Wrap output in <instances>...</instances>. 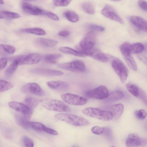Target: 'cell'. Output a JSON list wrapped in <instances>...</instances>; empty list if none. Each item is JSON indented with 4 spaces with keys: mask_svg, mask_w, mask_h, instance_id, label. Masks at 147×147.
I'll return each instance as SVG.
<instances>
[{
    "mask_svg": "<svg viewBox=\"0 0 147 147\" xmlns=\"http://www.w3.org/2000/svg\"><path fill=\"white\" fill-rule=\"evenodd\" d=\"M42 57L41 54L34 53L27 55L17 56L12 59L17 60L19 62V65H33L38 63Z\"/></svg>",
    "mask_w": 147,
    "mask_h": 147,
    "instance_id": "obj_6",
    "label": "cell"
},
{
    "mask_svg": "<svg viewBox=\"0 0 147 147\" xmlns=\"http://www.w3.org/2000/svg\"><path fill=\"white\" fill-rule=\"evenodd\" d=\"M89 56L96 60L102 63H106L109 60L107 56L104 53L97 49H92L90 51Z\"/></svg>",
    "mask_w": 147,
    "mask_h": 147,
    "instance_id": "obj_20",
    "label": "cell"
},
{
    "mask_svg": "<svg viewBox=\"0 0 147 147\" xmlns=\"http://www.w3.org/2000/svg\"><path fill=\"white\" fill-rule=\"evenodd\" d=\"M82 7L84 10L87 13L93 14L94 13V6L92 3L88 1L85 2L82 4Z\"/></svg>",
    "mask_w": 147,
    "mask_h": 147,
    "instance_id": "obj_33",
    "label": "cell"
},
{
    "mask_svg": "<svg viewBox=\"0 0 147 147\" xmlns=\"http://www.w3.org/2000/svg\"><path fill=\"white\" fill-rule=\"evenodd\" d=\"M64 14L66 19L71 22H76L79 20L78 16L76 12L73 11H67L65 12Z\"/></svg>",
    "mask_w": 147,
    "mask_h": 147,
    "instance_id": "obj_31",
    "label": "cell"
},
{
    "mask_svg": "<svg viewBox=\"0 0 147 147\" xmlns=\"http://www.w3.org/2000/svg\"><path fill=\"white\" fill-rule=\"evenodd\" d=\"M135 117L138 119L143 120L147 116V112L146 110L141 109L135 111L134 112Z\"/></svg>",
    "mask_w": 147,
    "mask_h": 147,
    "instance_id": "obj_36",
    "label": "cell"
},
{
    "mask_svg": "<svg viewBox=\"0 0 147 147\" xmlns=\"http://www.w3.org/2000/svg\"><path fill=\"white\" fill-rule=\"evenodd\" d=\"M40 100L32 97H28L25 98L24 102L26 105L31 109L36 107L40 102Z\"/></svg>",
    "mask_w": 147,
    "mask_h": 147,
    "instance_id": "obj_29",
    "label": "cell"
},
{
    "mask_svg": "<svg viewBox=\"0 0 147 147\" xmlns=\"http://www.w3.org/2000/svg\"><path fill=\"white\" fill-rule=\"evenodd\" d=\"M96 43V37L92 32H88L81 41L79 47L84 51H89L93 48Z\"/></svg>",
    "mask_w": 147,
    "mask_h": 147,
    "instance_id": "obj_12",
    "label": "cell"
},
{
    "mask_svg": "<svg viewBox=\"0 0 147 147\" xmlns=\"http://www.w3.org/2000/svg\"><path fill=\"white\" fill-rule=\"evenodd\" d=\"M21 92L24 93H27L38 96H42L45 92L40 86L37 84L30 82L24 85L21 88Z\"/></svg>",
    "mask_w": 147,
    "mask_h": 147,
    "instance_id": "obj_13",
    "label": "cell"
},
{
    "mask_svg": "<svg viewBox=\"0 0 147 147\" xmlns=\"http://www.w3.org/2000/svg\"><path fill=\"white\" fill-rule=\"evenodd\" d=\"M59 50L62 53L67 54L79 57H84L85 56L78 51L67 47H61L59 48Z\"/></svg>",
    "mask_w": 147,
    "mask_h": 147,
    "instance_id": "obj_24",
    "label": "cell"
},
{
    "mask_svg": "<svg viewBox=\"0 0 147 147\" xmlns=\"http://www.w3.org/2000/svg\"><path fill=\"white\" fill-rule=\"evenodd\" d=\"M102 14L106 17L121 24H123L122 18L111 6L106 5L101 11Z\"/></svg>",
    "mask_w": 147,
    "mask_h": 147,
    "instance_id": "obj_14",
    "label": "cell"
},
{
    "mask_svg": "<svg viewBox=\"0 0 147 147\" xmlns=\"http://www.w3.org/2000/svg\"><path fill=\"white\" fill-rule=\"evenodd\" d=\"M111 66L121 82L124 83L127 80L128 73V70L126 65L120 60L113 57L112 58Z\"/></svg>",
    "mask_w": 147,
    "mask_h": 147,
    "instance_id": "obj_4",
    "label": "cell"
},
{
    "mask_svg": "<svg viewBox=\"0 0 147 147\" xmlns=\"http://www.w3.org/2000/svg\"><path fill=\"white\" fill-rule=\"evenodd\" d=\"M25 32L34 34L40 36H43L46 34V32L43 29L39 28H34L26 29L22 30Z\"/></svg>",
    "mask_w": 147,
    "mask_h": 147,
    "instance_id": "obj_32",
    "label": "cell"
},
{
    "mask_svg": "<svg viewBox=\"0 0 147 147\" xmlns=\"http://www.w3.org/2000/svg\"><path fill=\"white\" fill-rule=\"evenodd\" d=\"M13 87V85L6 81L1 80L0 81V91L3 92L11 89Z\"/></svg>",
    "mask_w": 147,
    "mask_h": 147,
    "instance_id": "obj_34",
    "label": "cell"
},
{
    "mask_svg": "<svg viewBox=\"0 0 147 147\" xmlns=\"http://www.w3.org/2000/svg\"><path fill=\"white\" fill-rule=\"evenodd\" d=\"M109 92L107 87L104 86H99L94 89L86 91V96L97 99H105L108 96Z\"/></svg>",
    "mask_w": 147,
    "mask_h": 147,
    "instance_id": "obj_8",
    "label": "cell"
},
{
    "mask_svg": "<svg viewBox=\"0 0 147 147\" xmlns=\"http://www.w3.org/2000/svg\"><path fill=\"white\" fill-rule=\"evenodd\" d=\"M60 96L65 102L73 105H83L86 104L87 101L85 98L70 93L62 94Z\"/></svg>",
    "mask_w": 147,
    "mask_h": 147,
    "instance_id": "obj_9",
    "label": "cell"
},
{
    "mask_svg": "<svg viewBox=\"0 0 147 147\" xmlns=\"http://www.w3.org/2000/svg\"><path fill=\"white\" fill-rule=\"evenodd\" d=\"M138 6L144 11L147 12V2L144 0H139L138 1Z\"/></svg>",
    "mask_w": 147,
    "mask_h": 147,
    "instance_id": "obj_44",
    "label": "cell"
},
{
    "mask_svg": "<svg viewBox=\"0 0 147 147\" xmlns=\"http://www.w3.org/2000/svg\"><path fill=\"white\" fill-rule=\"evenodd\" d=\"M47 85L51 89L63 92L67 90L69 85L67 82L61 81H50L47 82Z\"/></svg>",
    "mask_w": 147,
    "mask_h": 147,
    "instance_id": "obj_19",
    "label": "cell"
},
{
    "mask_svg": "<svg viewBox=\"0 0 147 147\" xmlns=\"http://www.w3.org/2000/svg\"><path fill=\"white\" fill-rule=\"evenodd\" d=\"M92 132L96 135H100L102 134L103 132V127H101L98 126L93 127L91 129Z\"/></svg>",
    "mask_w": 147,
    "mask_h": 147,
    "instance_id": "obj_42",
    "label": "cell"
},
{
    "mask_svg": "<svg viewBox=\"0 0 147 147\" xmlns=\"http://www.w3.org/2000/svg\"><path fill=\"white\" fill-rule=\"evenodd\" d=\"M131 52L134 54H139L144 50V45L140 42H136L130 45Z\"/></svg>",
    "mask_w": 147,
    "mask_h": 147,
    "instance_id": "obj_28",
    "label": "cell"
},
{
    "mask_svg": "<svg viewBox=\"0 0 147 147\" xmlns=\"http://www.w3.org/2000/svg\"><path fill=\"white\" fill-rule=\"evenodd\" d=\"M20 15L16 13L7 11H1L0 13V18L13 19L18 18Z\"/></svg>",
    "mask_w": 147,
    "mask_h": 147,
    "instance_id": "obj_27",
    "label": "cell"
},
{
    "mask_svg": "<svg viewBox=\"0 0 147 147\" xmlns=\"http://www.w3.org/2000/svg\"><path fill=\"white\" fill-rule=\"evenodd\" d=\"M0 3L1 4H3L4 3V2L3 1L1 0L0 1Z\"/></svg>",
    "mask_w": 147,
    "mask_h": 147,
    "instance_id": "obj_51",
    "label": "cell"
},
{
    "mask_svg": "<svg viewBox=\"0 0 147 147\" xmlns=\"http://www.w3.org/2000/svg\"><path fill=\"white\" fill-rule=\"evenodd\" d=\"M29 123L31 128L38 131H44L45 127L42 123L38 122H29Z\"/></svg>",
    "mask_w": 147,
    "mask_h": 147,
    "instance_id": "obj_35",
    "label": "cell"
},
{
    "mask_svg": "<svg viewBox=\"0 0 147 147\" xmlns=\"http://www.w3.org/2000/svg\"><path fill=\"white\" fill-rule=\"evenodd\" d=\"M40 102L44 108L50 111L61 112H69L70 111L67 105L59 100L44 98L40 100Z\"/></svg>",
    "mask_w": 147,
    "mask_h": 147,
    "instance_id": "obj_1",
    "label": "cell"
},
{
    "mask_svg": "<svg viewBox=\"0 0 147 147\" xmlns=\"http://www.w3.org/2000/svg\"><path fill=\"white\" fill-rule=\"evenodd\" d=\"M138 57L140 60L147 65V57L143 55H140L138 56Z\"/></svg>",
    "mask_w": 147,
    "mask_h": 147,
    "instance_id": "obj_49",
    "label": "cell"
},
{
    "mask_svg": "<svg viewBox=\"0 0 147 147\" xmlns=\"http://www.w3.org/2000/svg\"><path fill=\"white\" fill-rule=\"evenodd\" d=\"M44 15L46 16L51 19L54 21H57L59 20V18L58 16L51 11L45 10Z\"/></svg>",
    "mask_w": 147,
    "mask_h": 147,
    "instance_id": "obj_39",
    "label": "cell"
},
{
    "mask_svg": "<svg viewBox=\"0 0 147 147\" xmlns=\"http://www.w3.org/2000/svg\"><path fill=\"white\" fill-rule=\"evenodd\" d=\"M104 110L111 112L113 115V119L114 120L119 119L122 115L124 109L123 105L121 103L103 107L101 108Z\"/></svg>",
    "mask_w": 147,
    "mask_h": 147,
    "instance_id": "obj_15",
    "label": "cell"
},
{
    "mask_svg": "<svg viewBox=\"0 0 147 147\" xmlns=\"http://www.w3.org/2000/svg\"><path fill=\"white\" fill-rule=\"evenodd\" d=\"M139 98L142 100L147 105V96L145 92L141 89H140Z\"/></svg>",
    "mask_w": 147,
    "mask_h": 147,
    "instance_id": "obj_45",
    "label": "cell"
},
{
    "mask_svg": "<svg viewBox=\"0 0 147 147\" xmlns=\"http://www.w3.org/2000/svg\"><path fill=\"white\" fill-rule=\"evenodd\" d=\"M126 86L131 94L136 97H138L141 89L137 86L131 83H128L126 84Z\"/></svg>",
    "mask_w": 147,
    "mask_h": 147,
    "instance_id": "obj_25",
    "label": "cell"
},
{
    "mask_svg": "<svg viewBox=\"0 0 147 147\" xmlns=\"http://www.w3.org/2000/svg\"><path fill=\"white\" fill-rule=\"evenodd\" d=\"M110 147H115V146H110Z\"/></svg>",
    "mask_w": 147,
    "mask_h": 147,
    "instance_id": "obj_52",
    "label": "cell"
},
{
    "mask_svg": "<svg viewBox=\"0 0 147 147\" xmlns=\"http://www.w3.org/2000/svg\"><path fill=\"white\" fill-rule=\"evenodd\" d=\"M13 61L10 65L6 69L5 72V76L7 78L10 77L16 70L19 63L16 59H13Z\"/></svg>",
    "mask_w": 147,
    "mask_h": 147,
    "instance_id": "obj_23",
    "label": "cell"
},
{
    "mask_svg": "<svg viewBox=\"0 0 147 147\" xmlns=\"http://www.w3.org/2000/svg\"><path fill=\"white\" fill-rule=\"evenodd\" d=\"M130 45L128 42H125L120 46V49L127 65L132 70L136 71L137 70V67L134 59L131 55Z\"/></svg>",
    "mask_w": 147,
    "mask_h": 147,
    "instance_id": "obj_5",
    "label": "cell"
},
{
    "mask_svg": "<svg viewBox=\"0 0 147 147\" xmlns=\"http://www.w3.org/2000/svg\"><path fill=\"white\" fill-rule=\"evenodd\" d=\"M82 113L88 116L104 121H109L113 119V115L110 112L93 107L84 109Z\"/></svg>",
    "mask_w": 147,
    "mask_h": 147,
    "instance_id": "obj_3",
    "label": "cell"
},
{
    "mask_svg": "<svg viewBox=\"0 0 147 147\" xmlns=\"http://www.w3.org/2000/svg\"><path fill=\"white\" fill-rule=\"evenodd\" d=\"M61 55L58 54H51L45 55L44 57V60L47 63H55L56 60L62 57Z\"/></svg>",
    "mask_w": 147,
    "mask_h": 147,
    "instance_id": "obj_30",
    "label": "cell"
},
{
    "mask_svg": "<svg viewBox=\"0 0 147 147\" xmlns=\"http://www.w3.org/2000/svg\"><path fill=\"white\" fill-rule=\"evenodd\" d=\"M70 34L69 31L66 30H63L60 31L58 33L59 36L65 37L69 36Z\"/></svg>",
    "mask_w": 147,
    "mask_h": 147,
    "instance_id": "obj_48",
    "label": "cell"
},
{
    "mask_svg": "<svg viewBox=\"0 0 147 147\" xmlns=\"http://www.w3.org/2000/svg\"><path fill=\"white\" fill-rule=\"evenodd\" d=\"M1 47L6 52L10 54L13 53L16 51V49L14 47L6 44H1Z\"/></svg>",
    "mask_w": 147,
    "mask_h": 147,
    "instance_id": "obj_37",
    "label": "cell"
},
{
    "mask_svg": "<svg viewBox=\"0 0 147 147\" xmlns=\"http://www.w3.org/2000/svg\"><path fill=\"white\" fill-rule=\"evenodd\" d=\"M55 118L76 126L87 125L89 122L87 119L71 114L60 113L55 115Z\"/></svg>",
    "mask_w": 147,
    "mask_h": 147,
    "instance_id": "obj_2",
    "label": "cell"
},
{
    "mask_svg": "<svg viewBox=\"0 0 147 147\" xmlns=\"http://www.w3.org/2000/svg\"><path fill=\"white\" fill-rule=\"evenodd\" d=\"M58 66L62 69L74 72H84L86 70L84 63L79 60L60 64Z\"/></svg>",
    "mask_w": 147,
    "mask_h": 147,
    "instance_id": "obj_7",
    "label": "cell"
},
{
    "mask_svg": "<svg viewBox=\"0 0 147 147\" xmlns=\"http://www.w3.org/2000/svg\"><path fill=\"white\" fill-rule=\"evenodd\" d=\"M30 72L35 74L47 76H59L63 75L62 71L49 68H38L32 69Z\"/></svg>",
    "mask_w": 147,
    "mask_h": 147,
    "instance_id": "obj_17",
    "label": "cell"
},
{
    "mask_svg": "<svg viewBox=\"0 0 147 147\" xmlns=\"http://www.w3.org/2000/svg\"><path fill=\"white\" fill-rule=\"evenodd\" d=\"M145 47V50H146L147 51V43H146L145 45H144Z\"/></svg>",
    "mask_w": 147,
    "mask_h": 147,
    "instance_id": "obj_50",
    "label": "cell"
},
{
    "mask_svg": "<svg viewBox=\"0 0 147 147\" xmlns=\"http://www.w3.org/2000/svg\"><path fill=\"white\" fill-rule=\"evenodd\" d=\"M8 105L11 109L22 114L27 120L31 117L32 110L26 105L16 101L9 102Z\"/></svg>",
    "mask_w": 147,
    "mask_h": 147,
    "instance_id": "obj_11",
    "label": "cell"
},
{
    "mask_svg": "<svg viewBox=\"0 0 147 147\" xmlns=\"http://www.w3.org/2000/svg\"><path fill=\"white\" fill-rule=\"evenodd\" d=\"M124 97L123 93L120 90H115L109 92L108 97L105 99L107 102H111L122 99Z\"/></svg>",
    "mask_w": 147,
    "mask_h": 147,
    "instance_id": "obj_21",
    "label": "cell"
},
{
    "mask_svg": "<svg viewBox=\"0 0 147 147\" xmlns=\"http://www.w3.org/2000/svg\"><path fill=\"white\" fill-rule=\"evenodd\" d=\"M71 1V0H53L54 5L58 6H65L67 5Z\"/></svg>",
    "mask_w": 147,
    "mask_h": 147,
    "instance_id": "obj_38",
    "label": "cell"
},
{
    "mask_svg": "<svg viewBox=\"0 0 147 147\" xmlns=\"http://www.w3.org/2000/svg\"><path fill=\"white\" fill-rule=\"evenodd\" d=\"M103 134L106 137L111 138L112 136V131L111 128L108 127H103Z\"/></svg>",
    "mask_w": 147,
    "mask_h": 147,
    "instance_id": "obj_43",
    "label": "cell"
},
{
    "mask_svg": "<svg viewBox=\"0 0 147 147\" xmlns=\"http://www.w3.org/2000/svg\"><path fill=\"white\" fill-rule=\"evenodd\" d=\"M44 131L52 135H57L58 134V132L55 130L46 127H45Z\"/></svg>",
    "mask_w": 147,
    "mask_h": 147,
    "instance_id": "obj_47",
    "label": "cell"
},
{
    "mask_svg": "<svg viewBox=\"0 0 147 147\" xmlns=\"http://www.w3.org/2000/svg\"><path fill=\"white\" fill-rule=\"evenodd\" d=\"M130 23L138 29L147 33V21L142 17L136 16L129 17Z\"/></svg>",
    "mask_w": 147,
    "mask_h": 147,
    "instance_id": "obj_16",
    "label": "cell"
},
{
    "mask_svg": "<svg viewBox=\"0 0 147 147\" xmlns=\"http://www.w3.org/2000/svg\"><path fill=\"white\" fill-rule=\"evenodd\" d=\"M88 28L90 30L93 31L103 32L105 30V29L103 27L94 24L89 25Z\"/></svg>",
    "mask_w": 147,
    "mask_h": 147,
    "instance_id": "obj_41",
    "label": "cell"
},
{
    "mask_svg": "<svg viewBox=\"0 0 147 147\" xmlns=\"http://www.w3.org/2000/svg\"><path fill=\"white\" fill-rule=\"evenodd\" d=\"M125 145L126 147H145L147 146V139L131 134L128 136Z\"/></svg>",
    "mask_w": 147,
    "mask_h": 147,
    "instance_id": "obj_10",
    "label": "cell"
},
{
    "mask_svg": "<svg viewBox=\"0 0 147 147\" xmlns=\"http://www.w3.org/2000/svg\"><path fill=\"white\" fill-rule=\"evenodd\" d=\"M7 62V59L3 57L0 59V69H4L6 66Z\"/></svg>",
    "mask_w": 147,
    "mask_h": 147,
    "instance_id": "obj_46",
    "label": "cell"
},
{
    "mask_svg": "<svg viewBox=\"0 0 147 147\" xmlns=\"http://www.w3.org/2000/svg\"><path fill=\"white\" fill-rule=\"evenodd\" d=\"M23 10L26 13L34 16L43 15L44 10L33 5L27 2H24L22 4Z\"/></svg>",
    "mask_w": 147,
    "mask_h": 147,
    "instance_id": "obj_18",
    "label": "cell"
},
{
    "mask_svg": "<svg viewBox=\"0 0 147 147\" xmlns=\"http://www.w3.org/2000/svg\"><path fill=\"white\" fill-rule=\"evenodd\" d=\"M15 118L18 124L22 128L27 130L31 128L29 121L23 116L16 115Z\"/></svg>",
    "mask_w": 147,
    "mask_h": 147,
    "instance_id": "obj_26",
    "label": "cell"
},
{
    "mask_svg": "<svg viewBox=\"0 0 147 147\" xmlns=\"http://www.w3.org/2000/svg\"><path fill=\"white\" fill-rule=\"evenodd\" d=\"M72 147H76L75 146H73Z\"/></svg>",
    "mask_w": 147,
    "mask_h": 147,
    "instance_id": "obj_53",
    "label": "cell"
},
{
    "mask_svg": "<svg viewBox=\"0 0 147 147\" xmlns=\"http://www.w3.org/2000/svg\"><path fill=\"white\" fill-rule=\"evenodd\" d=\"M36 42L39 45L46 47H52L56 46L57 42L54 40L44 38H38Z\"/></svg>",
    "mask_w": 147,
    "mask_h": 147,
    "instance_id": "obj_22",
    "label": "cell"
},
{
    "mask_svg": "<svg viewBox=\"0 0 147 147\" xmlns=\"http://www.w3.org/2000/svg\"><path fill=\"white\" fill-rule=\"evenodd\" d=\"M23 142L26 147H33L34 142L30 138L24 136L23 138Z\"/></svg>",
    "mask_w": 147,
    "mask_h": 147,
    "instance_id": "obj_40",
    "label": "cell"
}]
</instances>
